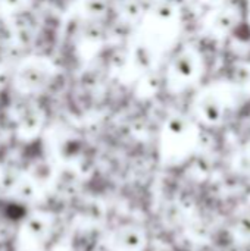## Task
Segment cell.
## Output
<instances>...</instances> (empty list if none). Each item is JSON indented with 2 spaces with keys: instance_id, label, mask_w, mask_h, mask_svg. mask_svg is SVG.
<instances>
[{
  "instance_id": "8",
  "label": "cell",
  "mask_w": 250,
  "mask_h": 251,
  "mask_svg": "<svg viewBox=\"0 0 250 251\" xmlns=\"http://www.w3.org/2000/svg\"><path fill=\"white\" fill-rule=\"evenodd\" d=\"M27 9V0H0V15L7 19Z\"/></svg>"
},
{
  "instance_id": "9",
  "label": "cell",
  "mask_w": 250,
  "mask_h": 251,
  "mask_svg": "<svg viewBox=\"0 0 250 251\" xmlns=\"http://www.w3.org/2000/svg\"><path fill=\"white\" fill-rule=\"evenodd\" d=\"M41 216H34L32 219H29L28 225H27V231L29 234V237L38 240L41 237H44L46 231H47V226H46V222L40 219Z\"/></svg>"
},
{
  "instance_id": "5",
  "label": "cell",
  "mask_w": 250,
  "mask_h": 251,
  "mask_svg": "<svg viewBox=\"0 0 250 251\" xmlns=\"http://www.w3.org/2000/svg\"><path fill=\"white\" fill-rule=\"evenodd\" d=\"M115 251H146L144 235L136 228H122L113 235Z\"/></svg>"
},
{
  "instance_id": "7",
  "label": "cell",
  "mask_w": 250,
  "mask_h": 251,
  "mask_svg": "<svg viewBox=\"0 0 250 251\" xmlns=\"http://www.w3.org/2000/svg\"><path fill=\"white\" fill-rule=\"evenodd\" d=\"M200 113H203V119L209 124H217L221 121V116H222V107L221 104L214 100V99H209V100H205L200 106Z\"/></svg>"
},
{
  "instance_id": "1",
  "label": "cell",
  "mask_w": 250,
  "mask_h": 251,
  "mask_svg": "<svg viewBox=\"0 0 250 251\" xmlns=\"http://www.w3.org/2000/svg\"><path fill=\"white\" fill-rule=\"evenodd\" d=\"M196 137L187 121L183 118H174L168 122L164 135L162 154L168 165H181L187 160L193 150Z\"/></svg>"
},
{
  "instance_id": "3",
  "label": "cell",
  "mask_w": 250,
  "mask_h": 251,
  "mask_svg": "<svg viewBox=\"0 0 250 251\" xmlns=\"http://www.w3.org/2000/svg\"><path fill=\"white\" fill-rule=\"evenodd\" d=\"M10 19V37L12 40L21 46V47H27L29 44H32V41L37 37V21L35 18L28 13V10H22L18 15L9 18Z\"/></svg>"
},
{
  "instance_id": "4",
  "label": "cell",
  "mask_w": 250,
  "mask_h": 251,
  "mask_svg": "<svg viewBox=\"0 0 250 251\" xmlns=\"http://www.w3.org/2000/svg\"><path fill=\"white\" fill-rule=\"evenodd\" d=\"M44 118L41 110L37 106L25 104L19 109L16 116V129L18 134L24 138H31L37 135L43 126Z\"/></svg>"
},
{
  "instance_id": "2",
  "label": "cell",
  "mask_w": 250,
  "mask_h": 251,
  "mask_svg": "<svg viewBox=\"0 0 250 251\" xmlns=\"http://www.w3.org/2000/svg\"><path fill=\"white\" fill-rule=\"evenodd\" d=\"M53 66L43 57H29L22 60L13 75V84L21 94H37L52 81Z\"/></svg>"
},
{
  "instance_id": "6",
  "label": "cell",
  "mask_w": 250,
  "mask_h": 251,
  "mask_svg": "<svg viewBox=\"0 0 250 251\" xmlns=\"http://www.w3.org/2000/svg\"><path fill=\"white\" fill-rule=\"evenodd\" d=\"M175 74L180 75L183 79H189L196 72V60L190 53H183L175 60Z\"/></svg>"
}]
</instances>
